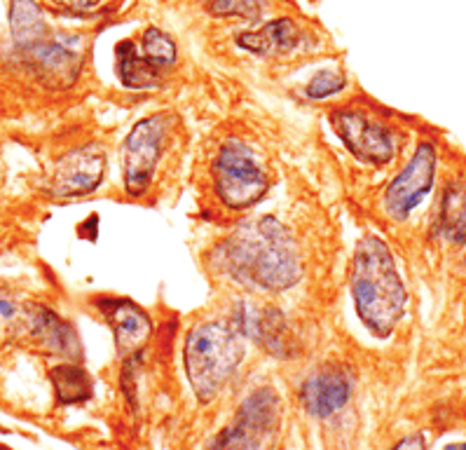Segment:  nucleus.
<instances>
[{"mask_svg":"<svg viewBox=\"0 0 466 450\" xmlns=\"http://www.w3.org/2000/svg\"><path fill=\"white\" fill-rule=\"evenodd\" d=\"M443 450H466V444H452V445H445Z\"/></svg>","mask_w":466,"mask_h":450,"instance_id":"393cba45","label":"nucleus"},{"mask_svg":"<svg viewBox=\"0 0 466 450\" xmlns=\"http://www.w3.org/2000/svg\"><path fill=\"white\" fill-rule=\"evenodd\" d=\"M138 47H141L143 55L148 56L155 66L159 68L171 66L176 61V56H178V47H176L174 38L167 36L165 31H159L157 26H148L143 31L141 45H138Z\"/></svg>","mask_w":466,"mask_h":450,"instance_id":"6ab92c4d","label":"nucleus"},{"mask_svg":"<svg viewBox=\"0 0 466 450\" xmlns=\"http://www.w3.org/2000/svg\"><path fill=\"white\" fill-rule=\"evenodd\" d=\"M436 179V150L431 143H420L403 171L396 174L384 192V211L394 220H406L429 195Z\"/></svg>","mask_w":466,"mask_h":450,"instance_id":"1a4fd4ad","label":"nucleus"},{"mask_svg":"<svg viewBox=\"0 0 466 450\" xmlns=\"http://www.w3.org/2000/svg\"><path fill=\"white\" fill-rule=\"evenodd\" d=\"M7 26L12 47H28L50 38V24L38 0H7Z\"/></svg>","mask_w":466,"mask_h":450,"instance_id":"2eb2a0df","label":"nucleus"},{"mask_svg":"<svg viewBox=\"0 0 466 450\" xmlns=\"http://www.w3.org/2000/svg\"><path fill=\"white\" fill-rule=\"evenodd\" d=\"M347 87V77L338 71H319L305 87L309 99H329Z\"/></svg>","mask_w":466,"mask_h":450,"instance_id":"4be33fe9","label":"nucleus"},{"mask_svg":"<svg viewBox=\"0 0 466 450\" xmlns=\"http://www.w3.org/2000/svg\"><path fill=\"white\" fill-rule=\"evenodd\" d=\"M106 165V150L96 143L68 150L52 167L50 195L56 199L89 195L104 181Z\"/></svg>","mask_w":466,"mask_h":450,"instance_id":"6e6552de","label":"nucleus"},{"mask_svg":"<svg viewBox=\"0 0 466 450\" xmlns=\"http://www.w3.org/2000/svg\"><path fill=\"white\" fill-rule=\"evenodd\" d=\"M354 308L375 338H390L406 314L408 291L382 237L366 235L357 244L350 270Z\"/></svg>","mask_w":466,"mask_h":450,"instance_id":"f03ea898","label":"nucleus"},{"mask_svg":"<svg viewBox=\"0 0 466 450\" xmlns=\"http://www.w3.org/2000/svg\"><path fill=\"white\" fill-rule=\"evenodd\" d=\"M350 371L340 363H326L314 371L300 387L302 408L314 417H330L347 406L351 396Z\"/></svg>","mask_w":466,"mask_h":450,"instance_id":"9b49d317","label":"nucleus"},{"mask_svg":"<svg viewBox=\"0 0 466 450\" xmlns=\"http://www.w3.org/2000/svg\"><path fill=\"white\" fill-rule=\"evenodd\" d=\"M50 380L55 384V392L64 404H80L92 394V380L87 371L77 366L76 362L56 363L50 368Z\"/></svg>","mask_w":466,"mask_h":450,"instance_id":"a211bd4d","label":"nucleus"},{"mask_svg":"<svg viewBox=\"0 0 466 450\" xmlns=\"http://www.w3.org/2000/svg\"><path fill=\"white\" fill-rule=\"evenodd\" d=\"M214 188L225 207L247 211L268 195L269 176L247 143L230 138L214 159Z\"/></svg>","mask_w":466,"mask_h":450,"instance_id":"20e7f679","label":"nucleus"},{"mask_svg":"<svg viewBox=\"0 0 466 450\" xmlns=\"http://www.w3.org/2000/svg\"><path fill=\"white\" fill-rule=\"evenodd\" d=\"M216 268L237 284L279 293L302 277L296 240L275 216L247 220L216 249Z\"/></svg>","mask_w":466,"mask_h":450,"instance_id":"f257e3e1","label":"nucleus"},{"mask_svg":"<svg viewBox=\"0 0 466 450\" xmlns=\"http://www.w3.org/2000/svg\"><path fill=\"white\" fill-rule=\"evenodd\" d=\"M0 434H7V429H5V427H0Z\"/></svg>","mask_w":466,"mask_h":450,"instance_id":"bb28decb","label":"nucleus"},{"mask_svg":"<svg viewBox=\"0 0 466 450\" xmlns=\"http://www.w3.org/2000/svg\"><path fill=\"white\" fill-rule=\"evenodd\" d=\"M391 450H427V439L422 434H410L403 441H399Z\"/></svg>","mask_w":466,"mask_h":450,"instance_id":"b1692460","label":"nucleus"},{"mask_svg":"<svg viewBox=\"0 0 466 450\" xmlns=\"http://www.w3.org/2000/svg\"><path fill=\"white\" fill-rule=\"evenodd\" d=\"M174 132V118L169 113H153L143 118L127 134L122 146V169H125V190L129 198L146 195L155 179L159 159L169 146Z\"/></svg>","mask_w":466,"mask_h":450,"instance_id":"39448f33","label":"nucleus"},{"mask_svg":"<svg viewBox=\"0 0 466 450\" xmlns=\"http://www.w3.org/2000/svg\"><path fill=\"white\" fill-rule=\"evenodd\" d=\"M12 56H17L34 76L45 77L50 83L71 85L83 68V56L66 47L64 40L45 38L28 47H12Z\"/></svg>","mask_w":466,"mask_h":450,"instance_id":"f8f14e48","label":"nucleus"},{"mask_svg":"<svg viewBox=\"0 0 466 450\" xmlns=\"http://www.w3.org/2000/svg\"><path fill=\"white\" fill-rule=\"evenodd\" d=\"M94 308H99L101 317L113 331L116 347L120 357H129L141 350L153 335V319L141 305H137L129 298L116 296H96Z\"/></svg>","mask_w":466,"mask_h":450,"instance_id":"9d476101","label":"nucleus"},{"mask_svg":"<svg viewBox=\"0 0 466 450\" xmlns=\"http://www.w3.org/2000/svg\"><path fill=\"white\" fill-rule=\"evenodd\" d=\"M281 404L272 387H260L244 401L228 429L216 436L208 450H265L279 429Z\"/></svg>","mask_w":466,"mask_h":450,"instance_id":"423d86ee","label":"nucleus"},{"mask_svg":"<svg viewBox=\"0 0 466 450\" xmlns=\"http://www.w3.org/2000/svg\"><path fill=\"white\" fill-rule=\"evenodd\" d=\"M26 333L40 343L47 352L59 354L66 362H77L83 357V345L77 341V333L73 324L59 317L55 310L43 308V305H31V317H28Z\"/></svg>","mask_w":466,"mask_h":450,"instance_id":"ddd939ff","label":"nucleus"},{"mask_svg":"<svg viewBox=\"0 0 466 450\" xmlns=\"http://www.w3.org/2000/svg\"><path fill=\"white\" fill-rule=\"evenodd\" d=\"M117 52V77L129 89H150L162 83V68L155 66L141 47L132 40H125L116 47Z\"/></svg>","mask_w":466,"mask_h":450,"instance_id":"dca6fc26","label":"nucleus"},{"mask_svg":"<svg viewBox=\"0 0 466 450\" xmlns=\"http://www.w3.org/2000/svg\"><path fill=\"white\" fill-rule=\"evenodd\" d=\"M31 302H22L10 291L0 289V333H17L28 329Z\"/></svg>","mask_w":466,"mask_h":450,"instance_id":"aec40b11","label":"nucleus"},{"mask_svg":"<svg viewBox=\"0 0 466 450\" xmlns=\"http://www.w3.org/2000/svg\"><path fill=\"white\" fill-rule=\"evenodd\" d=\"M0 450H12V448H7V445H3V444H0Z\"/></svg>","mask_w":466,"mask_h":450,"instance_id":"a878e982","label":"nucleus"},{"mask_svg":"<svg viewBox=\"0 0 466 450\" xmlns=\"http://www.w3.org/2000/svg\"><path fill=\"white\" fill-rule=\"evenodd\" d=\"M244 335L230 322H202L187 331L183 363L199 401H214L244 362Z\"/></svg>","mask_w":466,"mask_h":450,"instance_id":"7ed1b4c3","label":"nucleus"},{"mask_svg":"<svg viewBox=\"0 0 466 450\" xmlns=\"http://www.w3.org/2000/svg\"><path fill=\"white\" fill-rule=\"evenodd\" d=\"M441 232L450 242H466V179L450 183L441 202Z\"/></svg>","mask_w":466,"mask_h":450,"instance_id":"f3484780","label":"nucleus"},{"mask_svg":"<svg viewBox=\"0 0 466 450\" xmlns=\"http://www.w3.org/2000/svg\"><path fill=\"white\" fill-rule=\"evenodd\" d=\"M268 0H208V12L216 17L256 19Z\"/></svg>","mask_w":466,"mask_h":450,"instance_id":"412c9836","label":"nucleus"},{"mask_svg":"<svg viewBox=\"0 0 466 450\" xmlns=\"http://www.w3.org/2000/svg\"><path fill=\"white\" fill-rule=\"evenodd\" d=\"M305 40L298 24L289 17L272 19L256 31H248L237 38V45L242 50L258 56H289L300 47Z\"/></svg>","mask_w":466,"mask_h":450,"instance_id":"4468645a","label":"nucleus"},{"mask_svg":"<svg viewBox=\"0 0 466 450\" xmlns=\"http://www.w3.org/2000/svg\"><path fill=\"white\" fill-rule=\"evenodd\" d=\"M47 5L56 7V10H68V12H89L99 5L101 0H45Z\"/></svg>","mask_w":466,"mask_h":450,"instance_id":"5701e85b","label":"nucleus"},{"mask_svg":"<svg viewBox=\"0 0 466 450\" xmlns=\"http://www.w3.org/2000/svg\"><path fill=\"white\" fill-rule=\"evenodd\" d=\"M333 132L342 138L351 155L366 165H390L396 155V138L390 127L366 110L340 108L330 116Z\"/></svg>","mask_w":466,"mask_h":450,"instance_id":"0eeeda50","label":"nucleus"}]
</instances>
